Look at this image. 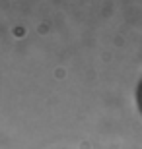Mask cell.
Masks as SVG:
<instances>
[{
  "mask_svg": "<svg viewBox=\"0 0 142 149\" xmlns=\"http://www.w3.org/2000/svg\"><path fill=\"white\" fill-rule=\"evenodd\" d=\"M136 105H138V111H140V114H142V79L136 85Z\"/></svg>",
  "mask_w": 142,
  "mask_h": 149,
  "instance_id": "obj_1",
  "label": "cell"
}]
</instances>
